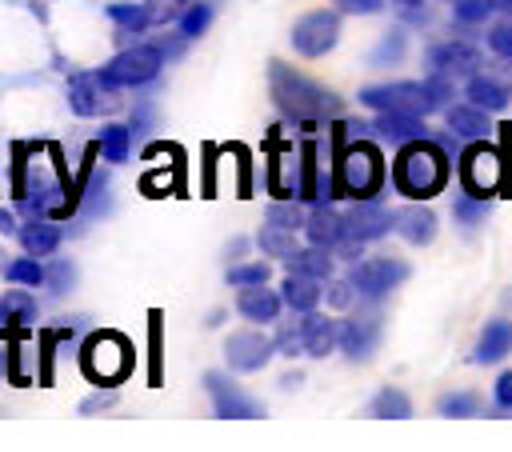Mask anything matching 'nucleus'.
I'll return each instance as SVG.
<instances>
[{"mask_svg": "<svg viewBox=\"0 0 512 452\" xmlns=\"http://www.w3.org/2000/svg\"><path fill=\"white\" fill-rule=\"evenodd\" d=\"M268 88H272V104L280 108V116L292 120L304 132L320 128V124H328L344 112V100L332 88L316 84L312 76L296 72L284 60H268Z\"/></svg>", "mask_w": 512, "mask_h": 452, "instance_id": "nucleus-1", "label": "nucleus"}, {"mask_svg": "<svg viewBox=\"0 0 512 452\" xmlns=\"http://www.w3.org/2000/svg\"><path fill=\"white\" fill-rule=\"evenodd\" d=\"M448 176H452V152L436 136L408 140V144L396 148L392 188L404 200H432V196H440L448 188Z\"/></svg>", "mask_w": 512, "mask_h": 452, "instance_id": "nucleus-2", "label": "nucleus"}, {"mask_svg": "<svg viewBox=\"0 0 512 452\" xmlns=\"http://www.w3.org/2000/svg\"><path fill=\"white\" fill-rule=\"evenodd\" d=\"M348 124H336L332 136H336V196H348V200H372L380 196L384 188V156L372 140H360L344 132Z\"/></svg>", "mask_w": 512, "mask_h": 452, "instance_id": "nucleus-3", "label": "nucleus"}, {"mask_svg": "<svg viewBox=\"0 0 512 452\" xmlns=\"http://www.w3.org/2000/svg\"><path fill=\"white\" fill-rule=\"evenodd\" d=\"M456 176H460V188L468 196H480V200H492L504 180H508V168H504V152L488 140H468L460 148V164H456Z\"/></svg>", "mask_w": 512, "mask_h": 452, "instance_id": "nucleus-4", "label": "nucleus"}, {"mask_svg": "<svg viewBox=\"0 0 512 452\" xmlns=\"http://www.w3.org/2000/svg\"><path fill=\"white\" fill-rule=\"evenodd\" d=\"M136 364V348L120 332H92L80 352V368L96 384H120Z\"/></svg>", "mask_w": 512, "mask_h": 452, "instance_id": "nucleus-5", "label": "nucleus"}, {"mask_svg": "<svg viewBox=\"0 0 512 452\" xmlns=\"http://www.w3.org/2000/svg\"><path fill=\"white\" fill-rule=\"evenodd\" d=\"M408 276H412V268H408L400 256H364V260H356L352 272H348V280H352V288H356L360 300H384V296H392Z\"/></svg>", "mask_w": 512, "mask_h": 452, "instance_id": "nucleus-6", "label": "nucleus"}, {"mask_svg": "<svg viewBox=\"0 0 512 452\" xmlns=\"http://www.w3.org/2000/svg\"><path fill=\"white\" fill-rule=\"evenodd\" d=\"M384 336V312L380 300H360L344 320H340V352L348 360H368Z\"/></svg>", "mask_w": 512, "mask_h": 452, "instance_id": "nucleus-7", "label": "nucleus"}, {"mask_svg": "<svg viewBox=\"0 0 512 452\" xmlns=\"http://www.w3.org/2000/svg\"><path fill=\"white\" fill-rule=\"evenodd\" d=\"M160 64H164V52L156 44H128L100 68V76L112 88H140L160 72Z\"/></svg>", "mask_w": 512, "mask_h": 452, "instance_id": "nucleus-8", "label": "nucleus"}, {"mask_svg": "<svg viewBox=\"0 0 512 452\" xmlns=\"http://www.w3.org/2000/svg\"><path fill=\"white\" fill-rule=\"evenodd\" d=\"M288 40H292V48H296L300 56H308V60L332 52L336 40H340V8H312V12H304V16L292 24Z\"/></svg>", "mask_w": 512, "mask_h": 452, "instance_id": "nucleus-9", "label": "nucleus"}, {"mask_svg": "<svg viewBox=\"0 0 512 452\" xmlns=\"http://www.w3.org/2000/svg\"><path fill=\"white\" fill-rule=\"evenodd\" d=\"M356 100L372 112H388V108H404V112H420L428 116L432 104H428V92H424V80H388V84H368L356 92Z\"/></svg>", "mask_w": 512, "mask_h": 452, "instance_id": "nucleus-10", "label": "nucleus"}, {"mask_svg": "<svg viewBox=\"0 0 512 452\" xmlns=\"http://www.w3.org/2000/svg\"><path fill=\"white\" fill-rule=\"evenodd\" d=\"M428 72H448V76H472V72H480L484 68V48L476 44V40H468V36H452V40H440V44H432L428 48Z\"/></svg>", "mask_w": 512, "mask_h": 452, "instance_id": "nucleus-11", "label": "nucleus"}, {"mask_svg": "<svg viewBox=\"0 0 512 452\" xmlns=\"http://www.w3.org/2000/svg\"><path fill=\"white\" fill-rule=\"evenodd\" d=\"M276 356V340L264 336L260 328H236L224 340V360L232 372H260Z\"/></svg>", "mask_w": 512, "mask_h": 452, "instance_id": "nucleus-12", "label": "nucleus"}, {"mask_svg": "<svg viewBox=\"0 0 512 452\" xmlns=\"http://www.w3.org/2000/svg\"><path fill=\"white\" fill-rule=\"evenodd\" d=\"M68 104L76 116H108L116 112L124 100L116 96L112 84H104L100 72H88V76H72L68 80Z\"/></svg>", "mask_w": 512, "mask_h": 452, "instance_id": "nucleus-13", "label": "nucleus"}, {"mask_svg": "<svg viewBox=\"0 0 512 452\" xmlns=\"http://www.w3.org/2000/svg\"><path fill=\"white\" fill-rule=\"evenodd\" d=\"M204 388L212 396L216 416H228V420H256V416H264V404L252 400L248 392H240L224 372H204Z\"/></svg>", "mask_w": 512, "mask_h": 452, "instance_id": "nucleus-14", "label": "nucleus"}, {"mask_svg": "<svg viewBox=\"0 0 512 452\" xmlns=\"http://www.w3.org/2000/svg\"><path fill=\"white\" fill-rule=\"evenodd\" d=\"M388 232H392V212L380 204V196H372V200H352V208L344 212V236H352V240L372 244V240H380V236H388Z\"/></svg>", "mask_w": 512, "mask_h": 452, "instance_id": "nucleus-15", "label": "nucleus"}, {"mask_svg": "<svg viewBox=\"0 0 512 452\" xmlns=\"http://www.w3.org/2000/svg\"><path fill=\"white\" fill-rule=\"evenodd\" d=\"M392 232H396L400 240H408L412 248H424V244L436 240L440 220H436V212H432L424 200H408L404 208L392 212Z\"/></svg>", "mask_w": 512, "mask_h": 452, "instance_id": "nucleus-16", "label": "nucleus"}, {"mask_svg": "<svg viewBox=\"0 0 512 452\" xmlns=\"http://www.w3.org/2000/svg\"><path fill=\"white\" fill-rule=\"evenodd\" d=\"M372 132L388 144H408V140H424L432 136V128L424 124L420 112H404V108H388V112H376V124Z\"/></svg>", "mask_w": 512, "mask_h": 452, "instance_id": "nucleus-17", "label": "nucleus"}, {"mask_svg": "<svg viewBox=\"0 0 512 452\" xmlns=\"http://www.w3.org/2000/svg\"><path fill=\"white\" fill-rule=\"evenodd\" d=\"M464 96L476 104V108H484V112H504L508 104H512V84L504 80V76H496V72H472L468 80H464Z\"/></svg>", "mask_w": 512, "mask_h": 452, "instance_id": "nucleus-18", "label": "nucleus"}, {"mask_svg": "<svg viewBox=\"0 0 512 452\" xmlns=\"http://www.w3.org/2000/svg\"><path fill=\"white\" fill-rule=\"evenodd\" d=\"M512 352V316H492L484 320L476 348H472V364H500Z\"/></svg>", "mask_w": 512, "mask_h": 452, "instance_id": "nucleus-19", "label": "nucleus"}, {"mask_svg": "<svg viewBox=\"0 0 512 452\" xmlns=\"http://www.w3.org/2000/svg\"><path fill=\"white\" fill-rule=\"evenodd\" d=\"M280 308H284V296L272 292V288H264V284H248V288L236 292V312H240L244 320H252V324H272V320H280Z\"/></svg>", "mask_w": 512, "mask_h": 452, "instance_id": "nucleus-20", "label": "nucleus"}, {"mask_svg": "<svg viewBox=\"0 0 512 452\" xmlns=\"http://www.w3.org/2000/svg\"><path fill=\"white\" fill-rule=\"evenodd\" d=\"M488 116H492V112L476 108L472 100H456V104L444 108V120H448V128H452L460 140H488V136H492V120H488Z\"/></svg>", "mask_w": 512, "mask_h": 452, "instance_id": "nucleus-21", "label": "nucleus"}, {"mask_svg": "<svg viewBox=\"0 0 512 452\" xmlns=\"http://www.w3.org/2000/svg\"><path fill=\"white\" fill-rule=\"evenodd\" d=\"M304 236H308V244H320V248H332L344 236V216L332 208V200H312V212L304 220Z\"/></svg>", "mask_w": 512, "mask_h": 452, "instance_id": "nucleus-22", "label": "nucleus"}, {"mask_svg": "<svg viewBox=\"0 0 512 452\" xmlns=\"http://www.w3.org/2000/svg\"><path fill=\"white\" fill-rule=\"evenodd\" d=\"M304 356H316V360H324L336 344H340V320H332V316H324V312H304Z\"/></svg>", "mask_w": 512, "mask_h": 452, "instance_id": "nucleus-23", "label": "nucleus"}, {"mask_svg": "<svg viewBox=\"0 0 512 452\" xmlns=\"http://www.w3.org/2000/svg\"><path fill=\"white\" fill-rule=\"evenodd\" d=\"M324 280H312V276H304V272H288L284 280H280V296H284V304L292 308V312H312L316 304H320V296H324V288H320Z\"/></svg>", "mask_w": 512, "mask_h": 452, "instance_id": "nucleus-24", "label": "nucleus"}, {"mask_svg": "<svg viewBox=\"0 0 512 452\" xmlns=\"http://www.w3.org/2000/svg\"><path fill=\"white\" fill-rule=\"evenodd\" d=\"M284 268H288V272H304V276H312V280H332L336 256H332V248L308 244V248H296L292 256H284Z\"/></svg>", "mask_w": 512, "mask_h": 452, "instance_id": "nucleus-25", "label": "nucleus"}, {"mask_svg": "<svg viewBox=\"0 0 512 452\" xmlns=\"http://www.w3.org/2000/svg\"><path fill=\"white\" fill-rule=\"evenodd\" d=\"M20 244H24V252H28V256H52V252H56V244H60V228H56L52 220L36 216L32 224H24V228H20Z\"/></svg>", "mask_w": 512, "mask_h": 452, "instance_id": "nucleus-26", "label": "nucleus"}, {"mask_svg": "<svg viewBox=\"0 0 512 452\" xmlns=\"http://www.w3.org/2000/svg\"><path fill=\"white\" fill-rule=\"evenodd\" d=\"M404 52H408V32H404V28H388V32L376 40V48L368 52V64H372V68H392V64L404 60Z\"/></svg>", "mask_w": 512, "mask_h": 452, "instance_id": "nucleus-27", "label": "nucleus"}, {"mask_svg": "<svg viewBox=\"0 0 512 452\" xmlns=\"http://www.w3.org/2000/svg\"><path fill=\"white\" fill-rule=\"evenodd\" d=\"M304 220H308V212H304L300 196H276V200L264 208V224H280V228L304 232Z\"/></svg>", "mask_w": 512, "mask_h": 452, "instance_id": "nucleus-28", "label": "nucleus"}, {"mask_svg": "<svg viewBox=\"0 0 512 452\" xmlns=\"http://www.w3.org/2000/svg\"><path fill=\"white\" fill-rule=\"evenodd\" d=\"M368 412H372V416H380V420H408V416H412V400H408L400 388L384 384V388L372 396Z\"/></svg>", "mask_w": 512, "mask_h": 452, "instance_id": "nucleus-29", "label": "nucleus"}, {"mask_svg": "<svg viewBox=\"0 0 512 452\" xmlns=\"http://www.w3.org/2000/svg\"><path fill=\"white\" fill-rule=\"evenodd\" d=\"M132 132H136V128H128V124H108V128H100V156L112 160V164H124V160H128V148H132Z\"/></svg>", "mask_w": 512, "mask_h": 452, "instance_id": "nucleus-30", "label": "nucleus"}, {"mask_svg": "<svg viewBox=\"0 0 512 452\" xmlns=\"http://www.w3.org/2000/svg\"><path fill=\"white\" fill-rule=\"evenodd\" d=\"M256 244H260L264 256L284 260V256L296 252V232H292V228H280V224H264V228L256 232Z\"/></svg>", "mask_w": 512, "mask_h": 452, "instance_id": "nucleus-31", "label": "nucleus"}, {"mask_svg": "<svg viewBox=\"0 0 512 452\" xmlns=\"http://www.w3.org/2000/svg\"><path fill=\"white\" fill-rule=\"evenodd\" d=\"M452 220L464 228V232H472V228H480L484 220H488V200H480V196H468V192H460L456 200H452Z\"/></svg>", "mask_w": 512, "mask_h": 452, "instance_id": "nucleus-32", "label": "nucleus"}, {"mask_svg": "<svg viewBox=\"0 0 512 452\" xmlns=\"http://www.w3.org/2000/svg\"><path fill=\"white\" fill-rule=\"evenodd\" d=\"M492 0H452V20H456V28L464 32V28H484L488 20H492Z\"/></svg>", "mask_w": 512, "mask_h": 452, "instance_id": "nucleus-33", "label": "nucleus"}, {"mask_svg": "<svg viewBox=\"0 0 512 452\" xmlns=\"http://www.w3.org/2000/svg\"><path fill=\"white\" fill-rule=\"evenodd\" d=\"M436 412L464 420V416H480V412H484V400H480L476 392H444V396L436 400Z\"/></svg>", "mask_w": 512, "mask_h": 452, "instance_id": "nucleus-34", "label": "nucleus"}, {"mask_svg": "<svg viewBox=\"0 0 512 452\" xmlns=\"http://www.w3.org/2000/svg\"><path fill=\"white\" fill-rule=\"evenodd\" d=\"M424 92H428L432 112H444L448 104H456V76H448V72H428V76H424Z\"/></svg>", "mask_w": 512, "mask_h": 452, "instance_id": "nucleus-35", "label": "nucleus"}, {"mask_svg": "<svg viewBox=\"0 0 512 452\" xmlns=\"http://www.w3.org/2000/svg\"><path fill=\"white\" fill-rule=\"evenodd\" d=\"M0 312H4V320L8 324H28L32 316H36V300L24 292V288H12V292H4V300H0Z\"/></svg>", "mask_w": 512, "mask_h": 452, "instance_id": "nucleus-36", "label": "nucleus"}, {"mask_svg": "<svg viewBox=\"0 0 512 452\" xmlns=\"http://www.w3.org/2000/svg\"><path fill=\"white\" fill-rule=\"evenodd\" d=\"M208 24H212V4L192 0V4L184 8V16H180V36H184V40H196V36L208 32Z\"/></svg>", "mask_w": 512, "mask_h": 452, "instance_id": "nucleus-37", "label": "nucleus"}, {"mask_svg": "<svg viewBox=\"0 0 512 452\" xmlns=\"http://www.w3.org/2000/svg\"><path fill=\"white\" fill-rule=\"evenodd\" d=\"M484 40H488V48H492L500 60H512V12H500V20L488 24Z\"/></svg>", "mask_w": 512, "mask_h": 452, "instance_id": "nucleus-38", "label": "nucleus"}, {"mask_svg": "<svg viewBox=\"0 0 512 452\" xmlns=\"http://www.w3.org/2000/svg\"><path fill=\"white\" fill-rule=\"evenodd\" d=\"M4 276L12 280V284H44L48 280V272L36 264V256H20V260H12V264H4Z\"/></svg>", "mask_w": 512, "mask_h": 452, "instance_id": "nucleus-39", "label": "nucleus"}, {"mask_svg": "<svg viewBox=\"0 0 512 452\" xmlns=\"http://www.w3.org/2000/svg\"><path fill=\"white\" fill-rule=\"evenodd\" d=\"M272 268L264 260H248V264H232L228 268V284L232 288H248V284H268Z\"/></svg>", "mask_w": 512, "mask_h": 452, "instance_id": "nucleus-40", "label": "nucleus"}, {"mask_svg": "<svg viewBox=\"0 0 512 452\" xmlns=\"http://www.w3.org/2000/svg\"><path fill=\"white\" fill-rule=\"evenodd\" d=\"M276 352L280 356H300L304 352V324L300 320H280V328H276Z\"/></svg>", "mask_w": 512, "mask_h": 452, "instance_id": "nucleus-41", "label": "nucleus"}, {"mask_svg": "<svg viewBox=\"0 0 512 452\" xmlns=\"http://www.w3.org/2000/svg\"><path fill=\"white\" fill-rule=\"evenodd\" d=\"M72 328H56V332H40V384H52V348L60 340H68Z\"/></svg>", "mask_w": 512, "mask_h": 452, "instance_id": "nucleus-42", "label": "nucleus"}, {"mask_svg": "<svg viewBox=\"0 0 512 452\" xmlns=\"http://www.w3.org/2000/svg\"><path fill=\"white\" fill-rule=\"evenodd\" d=\"M324 300L332 304V308H352L360 296H356V288H352V280L344 276V280H324Z\"/></svg>", "mask_w": 512, "mask_h": 452, "instance_id": "nucleus-43", "label": "nucleus"}, {"mask_svg": "<svg viewBox=\"0 0 512 452\" xmlns=\"http://www.w3.org/2000/svg\"><path fill=\"white\" fill-rule=\"evenodd\" d=\"M492 404H496L500 412H512V368H504V372L496 376V384H492Z\"/></svg>", "mask_w": 512, "mask_h": 452, "instance_id": "nucleus-44", "label": "nucleus"}, {"mask_svg": "<svg viewBox=\"0 0 512 452\" xmlns=\"http://www.w3.org/2000/svg\"><path fill=\"white\" fill-rule=\"evenodd\" d=\"M384 4L388 0H332V8H340L348 16H376V12H384Z\"/></svg>", "mask_w": 512, "mask_h": 452, "instance_id": "nucleus-45", "label": "nucleus"}, {"mask_svg": "<svg viewBox=\"0 0 512 452\" xmlns=\"http://www.w3.org/2000/svg\"><path fill=\"white\" fill-rule=\"evenodd\" d=\"M332 256H336V260H348V264H356V260H364V240L340 236V240L332 244Z\"/></svg>", "mask_w": 512, "mask_h": 452, "instance_id": "nucleus-46", "label": "nucleus"}, {"mask_svg": "<svg viewBox=\"0 0 512 452\" xmlns=\"http://www.w3.org/2000/svg\"><path fill=\"white\" fill-rule=\"evenodd\" d=\"M176 16V0H148V20L152 24H164Z\"/></svg>", "mask_w": 512, "mask_h": 452, "instance_id": "nucleus-47", "label": "nucleus"}, {"mask_svg": "<svg viewBox=\"0 0 512 452\" xmlns=\"http://www.w3.org/2000/svg\"><path fill=\"white\" fill-rule=\"evenodd\" d=\"M228 152L240 160V196H248V188H252V180H248V148L244 144H228Z\"/></svg>", "mask_w": 512, "mask_h": 452, "instance_id": "nucleus-48", "label": "nucleus"}, {"mask_svg": "<svg viewBox=\"0 0 512 452\" xmlns=\"http://www.w3.org/2000/svg\"><path fill=\"white\" fill-rule=\"evenodd\" d=\"M72 264H64V260H56V268H52V284H56V292H64L68 284H72Z\"/></svg>", "mask_w": 512, "mask_h": 452, "instance_id": "nucleus-49", "label": "nucleus"}, {"mask_svg": "<svg viewBox=\"0 0 512 452\" xmlns=\"http://www.w3.org/2000/svg\"><path fill=\"white\" fill-rule=\"evenodd\" d=\"M116 400V392H112V384L104 388V392H96V396H88L84 404H80V412H96V408H104V404H112Z\"/></svg>", "mask_w": 512, "mask_h": 452, "instance_id": "nucleus-50", "label": "nucleus"}, {"mask_svg": "<svg viewBox=\"0 0 512 452\" xmlns=\"http://www.w3.org/2000/svg\"><path fill=\"white\" fill-rule=\"evenodd\" d=\"M224 252H228V260H240V256L248 252V240H244V236H236V240H232V244H228Z\"/></svg>", "mask_w": 512, "mask_h": 452, "instance_id": "nucleus-51", "label": "nucleus"}, {"mask_svg": "<svg viewBox=\"0 0 512 452\" xmlns=\"http://www.w3.org/2000/svg\"><path fill=\"white\" fill-rule=\"evenodd\" d=\"M0 232L8 236V232H16V220H12V212L8 208H0Z\"/></svg>", "mask_w": 512, "mask_h": 452, "instance_id": "nucleus-52", "label": "nucleus"}, {"mask_svg": "<svg viewBox=\"0 0 512 452\" xmlns=\"http://www.w3.org/2000/svg\"><path fill=\"white\" fill-rule=\"evenodd\" d=\"M296 384H300V372H284L280 376V388H296Z\"/></svg>", "mask_w": 512, "mask_h": 452, "instance_id": "nucleus-53", "label": "nucleus"}, {"mask_svg": "<svg viewBox=\"0 0 512 452\" xmlns=\"http://www.w3.org/2000/svg\"><path fill=\"white\" fill-rule=\"evenodd\" d=\"M396 8H424V0H392Z\"/></svg>", "mask_w": 512, "mask_h": 452, "instance_id": "nucleus-54", "label": "nucleus"}, {"mask_svg": "<svg viewBox=\"0 0 512 452\" xmlns=\"http://www.w3.org/2000/svg\"><path fill=\"white\" fill-rule=\"evenodd\" d=\"M492 8L496 12H512V0H492Z\"/></svg>", "mask_w": 512, "mask_h": 452, "instance_id": "nucleus-55", "label": "nucleus"}, {"mask_svg": "<svg viewBox=\"0 0 512 452\" xmlns=\"http://www.w3.org/2000/svg\"><path fill=\"white\" fill-rule=\"evenodd\" d=\"M504 80L512 84V60H504Z\"/></svg>", "mask_w": 512, "mask_h": 452, "instance_id": "nucleus-56", "label": "nucleus"}, {"mask_svg": "<svg viewBox=\"0 0 512 452\" xmlns=\"http://www.w3.org/2000/svg\"><path fill=\"white\" fill-rule=\"evenodd\" d=\"M176 4H192V0H176Z\"/></svg>", "mask_w": 512, "mask_h": 452, "instance_id": "nucleus-57", "label": "nucleus"}, {"mask_svg": "<svg viewBox=\"0 0 512 452\" xmlns=\"http://www.w3.org/2000/svg\"><path fill=\"white\" fill-rule=\"evenodd\" d=\"M0 264H4V252H0Z\"/></svg>", "mask_w": 512, "mask_h": 452, "instance_id": "nucleus-58", "label": "nucleus"}, {"mask_svg": "<svg viewBox=\"0 0 512 452\" xmlns=\"http://www.w3.org/2000/svg\"><path fill=\"white\" fill-rule=\"evenodd\" d=\"M0 320H4V312H0Z\"/></svg>", "mask_w": 512, "mask_h": 452, "instance_id": "nucleus-59", "label": "nucleus"}]
</instances>
